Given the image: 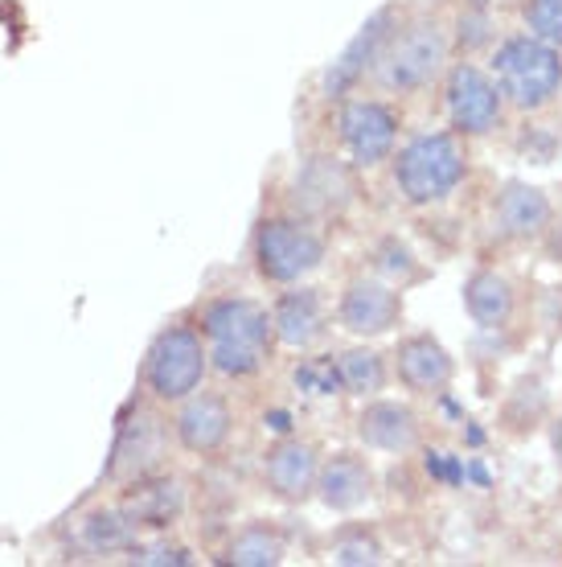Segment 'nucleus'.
<instances>
[{
  "label": "nucleus",
  "instance_id": "15",
  "mask_svg": "<svg viewBox=\"0 0 562 567\" xmlns=\"http://www.w3.org/2000/svg\"><path fill=\"white\" fill-rule=\"evenodd\" d=\"M357 432H362L366 444H374L382 453H407L419 440V424H415L410 408H398V403H374V408H366L362 420H357Z\"/></svg>",
  "mask_w": 562,
  "mask_h": 567
},
{
  "label": "nucleus",
  "instance_id": "25",
  "mask_svg": "<svg viewBox=\"0 0 562 567\" xmlns=\"http://www.w3.org/2000/svg\"><path fill=\"white\" fill-rule=\"evenodd\" d=\"M295 386L309 391V395H333L337 386H345V379H341V367H333V362H304L295 370Z\"/></svg>",
  "mask_w": 562,
  "mask_h": 567
},
{
  "label": "nucleus",
  "instance_id": "7",
  "mask_svg": "<svg viewBox=\"0 0 562 567\" xmlns=\"http://www.w3.org/2000/svg\"><path fill=\"white\" fill-rule=\"evenodd\" d=\"M341 141L357 165H378L394 148V115L382 103L353 100L341 107Z\"/></svg>",
  "mask_w": 562,
  "mask_h": 567
},
{
  "label": "nucleus",
  "instance_id": "26",
  "mask_svg": "<svg viewBox=\"0 0 562 567\" xmlns=\"http://www.w3.org/2000/svg\"><path fill=\"white\" fill-rule=\"evenodd\" d=\"M337 559L341 564H378V547L374 543H341Z\"/></svg>",
  "mask_w": 562,
  "mask_h": 567
},
{
  "label": "nucleus",
  "instance_id": "21",
  "mask_svg": "<svg viewBox=\"0 0 562 567\" xmlns=\"http://www.w3.org/2000/svg\"><path fill=\"white\" fill-rule=\"evenodd\" d=\"M226 559L242 567H271L283 559V539L268 526H247L242 535H235V543L226 547Z\"/></svg>",
  "mask_w": 562,
  "mask_h": 567
},
{
  "label": "nucleus",
  "instance_id": "8",
  "mask_svg": "<svg viewBox=\"0 0 562 567\" xmlns=\"http://www.w3.org/2000/svg\"><path fill=\"white\" fill-rule=\"evenodd\" d=\"M160 453H165V427H160V420L148 412H136V420H127L119 427L107 477L112 482H140V477H148L156 468Z\"/></svg>",
  "mask_w": 562,
  "mask_h": 567
},
{
  "label": "nucleus",
  "instance_id": "5",
  "mask_svg": "<svg viewBox=\"0 0 562 567\" xmlns=\"http://www.w3.org/2000/svg\"><path fill=\"white\" fill-rule=\"evenodd\" d=\"M448 54V42L436 25H410L398 42L391 45V54L382 58V83L386 86H423L439 71V62Z\"/></svg>",
  "mask_w": 562,
  "mask_h": 567
},
{
  "label": "nucleus",
  "instance_id": "14",
  "mask_svg": "<svg viewBox=\"0 0 562 567\" xmlns=\"http://www.w3.org/2000/svg\"><path fill=\"white\" fill-rule=\"evenodd\" d=\"M398 379L410 391H444L451 379L448 350L431 338H410L398 346Z\"/></svg>",
  "mask_w": 562,
  "mask_h": 567
},
{
  "label": "nucleus",
  "instance_id": "13",
  "mask_svg": "<svg viewBox=\"0 0 562 567\" xmlns=\"http://www.w3.org/2000/svg\"><path fill=\"white\" fill-rule=\"evenodd\" d=\"M181 506L185 494L177 482H169V477H160V482L140 477V482H132V494L124 497L119 511L127 514V523L140 530V526H169L181 514Z\"/></svg>",
  "mask_w": 562,
  "mask_h": 567
},
{
  "label": "nucleus",
  "instance_id": "10",
  "mask_svg": "<svg viewBox=\"0 0 562 567\" xmlns=\"http://www.w3.org/2000/svg\"><path fill=\"white\" fill-rule=\"evenodd\" d=\"M398 321V292L391 284L378 280H353L345 288V300H341V326L350 333H362V338H374V333H386V329Z\"/></svg>",
  "mask_w": 562,
  "mask_h": 567
},
{
  "label": "nucleus",
  "instance_id": "16",
  "mask_svg": "<svg viewBox=\"0 0 562 567\" xmlns=\"http://www.w3.org/2000/svg\"><path fill=\"white\" fill-rule=\"evenodd\" d=\"M271 321H275V338H280L283 346L304 350V346H312V341L321 338V329H324L321 300H316V292H304V288H300V292H288V297H280Z\"/></svg>",
  "mask_w": 562,
  "mask_h": 567
},
{
  "label": "nucleus",
  "instance_id": "24",
  "mask_svg": "<svg viewBox=\"0 0 562 567\" xmlns=\"http://www.w3.org/2000/svg\"><path fill=\"white\" fill-rule=\"evenodd\" d=\"M525 25L542 42L562 45V0H530L525 4Z\"/></svg>",
  "mask_w": 562,
  "mask_h": 567
},
{
  "label": "nucleus",
  "instance_id": "22",
  "mask_svg": "<svg viewBox=\"0 0 562 567\" xmlns=\"http://www.w3.org/2000/svg\"><path fill=\"white\" fill-rule=\"evenodd\" d=\"M337 367H341V379H345V386H350V391H357V395H374V391H382V383H386L382 358L370 354V350H350Z\"/></svg>",
  "mask_w": 562,
  "mask_h": 567
},
{
  "label": "nucleus",
  "instance_id": "12",
  "mask_svg": "<svg viewBox=\"0 0 562 567\" xmlns=\"http://www.w3.org/2000/svg\"><path fill=\"white\" fill-rule=\"evenodd\" d=\"M268 485L275 489L280 497L288 502H300V497H309V489L316 485L321 477V468H316V449L304 444V440H283L268 453Z\"/></svg>",
  "mask_w": 562,
  "mask_h": 567
},
{
  "label": "nucleus",
  "instance_id": "23",
  "mask_svg": "<svg viewBox=\"0 0 562 567\" xmlns=\"http://www.w3.org/2000/svg\"><path fill=\"white\" fill-rule=\"evenodd\" d=\"M263 354L268 350H254V346H239V341H214V370H222L230 379H242V374H254L263 367Z\"/></svg>",
  "mask_w": 562,
  "mask_h": 567
},
{
  "label": "nucleus",
  "instance_id": "3",
  "mask_svg": "<svg viewBox=\"0 0 562 567\" xmlns=\"http://www.w3.org/2000/svg\"><path fill=\"white\" fill-rule=\"evenodd\" d=\"M394 177L410 202H436L465 177V153L451 136H419L398 153Z\"/></svg>",
  "mask_w": 562,
  "mask_h": 567
},
{
  "label": "nucleus",
  "instance_id": "18",
  "mask_svg": "<svg viewBox=\"0 0 562 567\" xmlns=\"http://www.w3.org/2000/svg\"><path fill=\"white\" fill-rule=\"evenodd\" d=\"M497 218H501V227L509 235H518V239H530L538 230L550 223V202L530 189V185H509L506 194H501V206H497Z\"/></svg>",
  "mask_w": 562,
  "mask_h": 567
},
{
  "label": "nucleus",
  "instance_id": "28",
  "mask_svg": "<svg viewBox=\"0 0 562 567\" xmlns=\"http://www.w3.org/2000/svg\"><path fill=\"white\" fill-rule=\"evenodd\" d=\"M554 444H559V453H562V427H559V436H554Z\"/></svg>",
  "mask_w": 562,
  "mask_h": 567
},
{
  "label": "nucleus",
  "instance_id": "19",
  "mask_svg": "<svg viewBox=\"0 0 562 567\" xmlns=\"http://www.w3.org/2000/svg\"><path fill=\"white\" fill-rule=\"evenodd\" d=\"M465 300H468V312L489 329L506 326L509 312H513V292H509V284L501 280L497 271H480V276H472L465 288Z\"/></svg>",
  "mask_w": 562,
  "mask_h": 567
},
{
  "label": "nucleus",
  "instance_id": "20",
  "mask_svg": "<svg viewBox=\"0 0 562 567\" xmlns=\"http://www.w3.org/2000/svg\"><path fill=\"white\" fill-rule=\"evenodd\" d=\"M136 539V526L127 523L124 511H95L83 518V543L91 551H124Z\"/></svg>",
  "mask_w": 562,
  "mask_h": 567
},
{
  "label": "nucleus",
  "instance_id": "1",
  "mask_svg": "<svg viewBox=\"0 0 562 567\" xmlns=\"http://www.w3.org/2000/svg\"><path fill=\"white\" fill-rule=\"evenodd\" d=\"M497 86L509 103H518L525 112H534L542 103L554 100L562 86V58L559 50L542 38H513L497 50Z\"/></svg>",
  "mask_w": 562,
  "mask_h": 567
},
{
  "label": "nucleus",
  "instance_id": "2",
  "mask_svg": "<svg viewBox=\"0 0 562 567\" xmlns=\"http://www.w3.org/2000/svg\"><path fill=\"white\" fill-rule=\"evenodd\" d=\"M210 367V354L201 346V333L189 326L165 329L156 346L148 350V367H144V383L156 399L177 403L189 399L201 386V374Z\"/></svg>",
  "mask_w": 562,
  "mask_h": 567
},
{
  "label": "nucleus",
  "instance_id": "27",
  "mask_svg": "<svg viewBox=\"0 0 562 567\" xmlns=\"http://www.w3.org/2000/svg\"><path fill=\"white\" fill-rule=\"evenodd\" d=\"M136 559L140 564H189V555L181 547H144V551H136Z\"/></svg>",
  "mask_w": 562,
  "mask_h": 567
},
{
  "label": "nucleus",
  "instance_id": "11",
  "mask_svg": "<svg viewBox=\"0 0 562 567\" xmlns=\"http://www.w3.org/2000/svg\"><path fill=\"white\" fill-rule=\"evenodd\" d=\"M230 436V408L218 395H189L185 408L177 412V440L189 453L210 456L218 453Z\"/></svg>",
  "mask_w": 562,
  "mask_h": 567
},
{
  "label": "nucleus",
  "instance_id": "6",
  "mask_svg": "<svg viewBox=\"0 0 562 567\" xmlns=\"http://www.w3.org/2000/svg\"><path fill=\"white\" fill-rule=\"evenodd\" d=\"M201 333L210 341H239V346H254V350H268L275 321L268 317L263 305L242 297L214 300L210 309L201 312Z\"/></svg>",
  "mask_w": 562,
  "mask_h": 567
},
{
  "label": "nucleus",
  "instance_id": "17",
  "mask_svg": "<svg viewBox=\"0 0 562 567\" xmlns=\"http://www.w3.org/2000/svg\"><path fill=\"white\" fill-rule=\"evenodd\" d=\"M321 497L324 506H333V511H353V506H362L370 497V468L366 461H357V456H337V461H329L321 468Z\"/></svg>",
  "mask_w": 562,
  "mask_h": 567
},
{
  "label": "nucleus",
  "instance_id": "4",
  "mask_svg": "<svg viewBox=\"0 0 562 567\" xmlns=\"http://www.w3.org/2000/svg\"><path fill=\"white\" fill-rule=\"evenodd\" d=\"M321 259L324 243L300 223L275 218V223H263L259 235H254V264L275 284H292L300 276H309V271L321 268Z\"/></svg>",
  "mask_w": 562,
  "mask_h": 567
},
{
  "label": "nucleus",
  "instance_id": "9",
  "mask_svg": "<svg viewBox=\"0 0 562 567\" xmlns=\"http://www.w3.org/2000/svg\"><path fill=\"white\" fill-rule=\"evenodd\" d=\"M448 112L456 128L489 132L501 115V86L489 83L477 66H456L448 79Z\"/></svg>",
  "mask_w": 562,
  "mask_h": 567
}]
</instances>
